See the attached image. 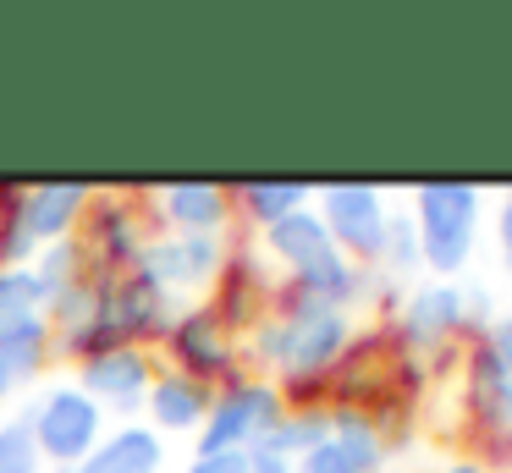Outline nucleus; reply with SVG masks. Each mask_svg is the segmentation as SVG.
I'll return each mask as SVG.
<instances>
[{
	"mask_svg": "<svg viewBox=\"0 0 512 473\" xmlns=\"http://www.w3.org/2000/svg\"><path fill=\"white\" fill-rule=\"evenodd\" d=\"M347 347V314L342 308H320V303H298L287 319H270L259 330V358L276 363L292 380L325 374Z\"/></svg>",
	"mask_w": 512,
	"mask_h": 473,
	"instance_id": "obj_1",
	"label": "nucleus"
},
{
	"mask_svg": "<svg viewBox=\"0 0 512 473\" xmlns=\"http://www.w3.org/2000/svg\"><path fill=\"white\" fill-rule=\"evenodd\" d=\"M94 204L89 187L61 182V187H28L12 193V215L0 220V264H23L39 242L72 237V226L83 220V209Z\"/></svg>",
	"mask_w": 512,
	"mask_h": 473,
	"instance_id": "obj_2",
	"label": "nucleus"
},
{
	"mask_svg": "<svg viewBox=\"0 0 512 473\" xmlns=\"http://www.w3.org/2000/svg\"><path fill=\"white\" fill-rule=\"evenodd\" d=\"M39 440V457L56 462V468H83L89 451L100 446V402L78 391V385H56V391L39 396V407L28 413Z\"/></svg>",
	"mask_w": 512,
	"mask_h": 473,
	"instance_id": "obj_3",
	"label": "nucleus"
},
{
	"mask_svg": "<svg viewBox=\"0 0 512 473\" xmlns=\"http://www.w3.org/2000/svg\"><path fill=\"white\" fill-rule=\"evenodd\" d=\"M281 424V396L270 385H248L237 380L221 402H210L199 424V451L193 457H210V451H254L270 429Z\"/></svg>",
	"mask_w": 512,
	"mask_h": 473,
	"instance_id": "obj_4",
	"label": "nucleus"
},
{
	"mask_svg": "<svg viewBox=\"0 0 512 473\" xmlns=\"http://www.w3.org/2000/svg\"><path fill=\"white\" fill-rule=\"evenodd\" d=\"M419 253L435 270H463L474 248V215L479 193L474 187H419Z\"/></svg>",
	"mask_w": 512,
	"mask_h": 473,
	"instance_id": "obj_5",
	"label": "nucleus"
},
{
	"mask_svg": "<svg viewBox=\"0 0 512 473\" xmlns=\"http://www.w3.org/2000/svg\"><path fill=\"white\" fill-rule=\"evenodd\" d=\"M100 319L116 341L133 347L138 336H166L171 330V297L144 275H100Z\"/></svg>",
	"mask_w": 512,
	"mask_h": 473,
	"instance_id": "obj_6",
	"label": "nucleus"
},
{
	"mask_svg": "<svg viewBox=\"0 0 512 473\" xmlns=\"http://www.w3.org/2000/svg\"><path fill=\"white\" fill-rule=\"evenodd\" d=\"M133 270L144 281H155L160 292H193V286L215 281L221 270V242L215 237H160V242H144V253L133 259Z\"/></svg>",
	"mask_w": 512,
	"mask_h": 473,
	"instance_id": "obj_7",
	"label": "nucleus"
},
{
	"mask_svg": "<svg viewBox=\"0 0 512 473\" xmlns=\"http://www.w3.org/2000/svg\"><path fill=\"white\" fill-rule=\"evenodd\" d=\"M320 220L336 248H353V253L386 248V204H380L375 187H325Z\"/></svg>",
	"mask_w": 512,
	"mask_h": 473,
	"instance_id": "obj_8",
	"label": "nucleus"
},
{
	"mask_svg": "<svg viewBox=\"0 0 512 473\" xmlns=\"http://www.w3.org/2000/svg\"><path fill=\"white\" fill-rule=\"evenodd\" d=\"M78 391L100 407H138L149 391V358L138 347H105L78 363Z\"/></svg>",
	"mask_w": 512,
	"mask_h": 473,
	"instance_id": "obj_9",
	"label": "nucleus"
},
{
	"mask_svg": "<svg viewBox=\"0 0 512 473\" xmlns=\"http://www.w3.org/2000/svg\"><path fill=\"white\" fill-rule=\"evenodd\" d=\"M171 352H177L182 374L193 380H210V374H226L232 363V341H226V319L215 308H188L182 319H171Z\"/></svg>",
	"mask_w": 512,
	"mask_h": 473,
	"instance_id": "obj_10",
	"label": "nucleus"
},
{
	"mask_svg": "<svg viewBox=\"0 0 512 473\" xmlns=\"http://www.w3.org/2000/svg\"><path fill=\"white\" fill-rule=\"evenodd\" d=\"M160 215L177 237H221L226 215H232V193L215 182H177L160 193Z\"/></svg>",
	"mask_w": 512,
	"mask_h": 473,
	"instance_id": "obj_11",
	"label": "nucleus"
},
{
	"mask_svg": "<svg viewBox=\"0 0 512 473\" xmlns=\"http://www.w3.org/2000/svg\"><path fill=\"white\" fill-rule=\"evenodd\" d=\"M144 396H149V424H155V435L160 429L166 435H188L210 413V391L193 374H160V380H149Z\"/></svg>",
	"mask_w": 512,
	"mask_h": 473,
	"instance_id": "obj_12",
	"label": "nucleus"
},
{
	"mask_svg": "<svg viewBox=\"0 0 512 473\" xmlns=\"http://www.w3.org/2000/svg\"><path fill=\"white\" fill-rule=\"evenodd\" d=\"M160 462H166V440L149 424H127L105 435L78 473H160Z\"/></svg>",
	"mask_w": 512,
	"mask_h": 473,
	"instance_id": "obj_13",
	"label": "nucleus"
},
{
	"mask_svg": "<svg viewBox=\"0 0 512 473\" xmlns=\"http://www.w3.org/2000/svg\"><path fill=\"white\" fill-rule=\"evenodd\" d=\"M265 242H270L276 259L292 264V275H303V270H314V264L336 259V242H331V231H325V220L314 215V209H298V215L265 226Z\"/></svg>",
	"mask_w": 512,
	"mask_h": 473,
	"instance_id": "obj_14",
	"label": "nucleus"
},
{
	"mask_svg": "<svg viewBox=\"0 0 512 473\" xmlns=\"http://www.w3.org/2000/svg\"><path fill=\"white\" fill-rule=\"evenodd\" d=\"M45 352H50V319L34 314L23 325L0 330V374L6 385H28L39 369H45Z\"/></svg>",
	"mask_w": 512,
	"mask_h": 473,
	"instance_id": "obj_15",
	"label": "nucleus"
},
{
	"mask_svg": "<svg viewBox=\"0 0 512 473\" xmlns=\"http://www.w3.org/2000/svg\"><path fill=\"white\" fill-rule=\"evenodd\" d=\"M457 325H463V297H457L452 286H424V292H413L408 314H402V330H408V341H419V347L452 336Z\"/></svg>",
	"mask_w": 512,
	"mask_h": 473,
	"instance_id": "obj_16",
	"label": "nucleus"
},
{
	"mask_svg": "<svg viewBox=\"0 0 512 473\" xmlns=\"http://www.w3.org/2000/svg\"><path fill=\"white\" fill-rule=\"evenodd\" d=\"M45 314V286L28 264H0V330L23 325V319Z\"/></svg>",
	"mask_w": 512,
	"mask_h": 473,
	"instance_id": "obj_17",
	"label": "nucleus"
},
{
	"mask_svg": "<svg viewBox=\"0 0 512 473\" xmlns=\"http://www.w3.org/2000/svg\"><path fill=\"white\" fill-rule=\"evenodd\" d=\"M325 435H331L325 413H292V418L281 413V424L270 429V435L259 440V446H265V451H276V457H292V451H314Z\"/></svg>",
	"mask_w": 512,
	"mask_h": 473,
	"instance_id": "obj_18",
	"label": "nucleus"
},
{
	"mask_svg": "<svg viewBox=\"0 0 512 473\" xmlns=\"http://www.w3.org/2000/svg\"><path fill=\"white\" fill-rule=\"evenodd\" d=\"M39 468H45V457H39L28 413L6 418V424H0V473H39Z\"/></svg>",
	"mask_w": 512,
	"mask_h": 473,
	"instance_id": "obj_19",
	"label": "nucleus"
},
{
	"mask_svg": "<svg viewBox=\"0 0 512 473\" xmlns=\"http://www.w3.org/2000/svg\"><path fill=\"white\" fill-rule=\"evenodd\" d=\"M237 204H243L259 226H276V220L309 209V193H303V187H243V193H237Z\"/></svg>",
	"mask_w": 512,
	"mask_h": 473,
	"instance_id": "obj_20",
	"label": "nucleus"
},
{
	"mask_svg": "<svg viewBox=\"0 0 512 473\" xmlns=\"http://www.w3.org/2000/svg\"><path fill=\"white\" fill-rule=\"evenodd\" d=\"M331 440H336V446H342L364 473L380 468V435H375V429H369L358 413H336V418H331Z\"/></svg>",
	"mask_w": 512,
	"mask_h": 473,
	"instance_id": "obj_21",
	"label": "nucleus"
},
{
	"mask_svg": "<svg viewBox=\"0 0 512 473\" xmlns=\"http://www.w3.org/2000/svg\"><path fill=\"white\" fill-rule=\"evenodd\" d=\"M298 473H364V468H358V462L347 457V451L336 446L331 435H325L314 451H303V468H298Z\"/></svg>",
	"mask_w": 512,
	"mask_h": 473,
	"instance_id": "obj_22",
	"label": "nucleus"
},
{
	"mask_svg": "<svg viewBox=\"0 0 512 473\" xmlns=\"http://www.w3.org/2000/svg\"><path fill=\"white\" fill-rule=\"evenodd\" d=\"M188 473H248V451H210V457H193Z\"/></svg>",
	"mask_w": 512,
	"mask_h": 473,
	"instance_id": "obj_23",
	"label": "nucleus"
},
{
	"mask_svg": "<svg viewBox=\"0 0 512 473\" xmlns=\"http://www.w3.org/2000/svg\"><path fill=\"white\" fill-rule=\"evenodd\" d=\"M490 358H496V369L512 380V319H501L496 336H490Z\"/></svg>",
	"mask_w": 512,
	"mask_h": 473,
	"instance_id": "obj_24",
	"label": "nucleus"
},
{
	"mask_svg": "<svg viewBox=\"0 0 512 473\" xmlns=\"http://www.w3.org/2000/svg\"><path fill=\"white\" fill-rule=\"evenodd\" d=\"M248 473H298V468H292V457H276V451L254 446L248 451Z\"/></svg>",
	"mask_w": 512,
	"mask_h": 473,
	"instance_id": "obj_25",
	"label": "nucleus"
},
{
	"mask_svg": "<svg viewBox=\"0 0 512 473\" xmlns=\"http://www.w3.org/2000/svg\"><path fill=\"white\" fill-rule=\"evenodd\" d=\"M501 231H512V193H507V209H501Z\"/></svg>",
	"mask_w": 512,
	"mask_h": 473,
	"instance_id": "obj_26",
	"label": "nucleus"
},
{
	"mask_svg": "<svg viewBox=\"0 0 512 473\" xmlns=\"http://www.w3.org/2000/svg\"><path fill=\"white\" fill-rule=\"evenodd\" d=\"M446 473H479V468H474V462H457V468H446Z\"/></svg>",
	"mask_w": 512,
	"mask_h": 473,
	"instance_id": "obj_27",
	"label": "nucleus"
},
{
	"mask_svg": "<svg viewBox=\"0 0 512 473\" xmlns=\"http://www.w3.org/2000/svg\"><path fill=\"white\" fill-rule=\"evenodd\" d=\"M501 242H507V264H512V231H501Z\"/></svg>",
	"mask_w": 512,
	"mask_h": 473,
	"instance_id": "obj_28",
	"label": "nucleus"
},
{
	"mask_svg": "<svg viewBox=\"0 0 512 473\" xmlns=\"http://www.w3.org/2000/svg\"><path fill=\"white\" fill-rule=\"evenodd\" d=\"M6 391H12V385H6V374H0V402H6Z\"/></svg>",
	"mask_w": 512,
	"mask_h": 473,
	"instance_id": "obj_29",
	"label": "nucleus"
},
{
	"mask_svg": "<svg viewBox=\"0 0 512 473\" xmlns=\"http://www.w3.org/2000/svg\"><path fill=\"white\" fill-rule=\"evenodd\" d=\"M56 473H78V468H56Z\"/></svg>",
	"mask_w": 512,
	"mask_h": 473,
	"instance_id": "obj_30",
	"label": "nucleus"
}]
</instances>
